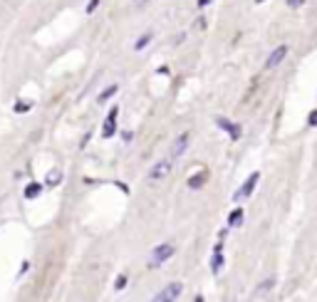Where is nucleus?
Here are the masks:
<instances>
[{
  "instance_id": "nucleus-11",
  "label": "nucleus",
  "mask_w": 317,
  "mask_h": 302,
  "mask_svg": "<svg viewBox=\"0 0 317 302\" xmlns=\"http://www.w3.org/2000/svg\"><path fill=\"white\" fill-rule=\"evenodd\" d=\"M116 92H119V85H109L107 89H102V92H99L97 102H99V104H104V102H109V99H112V97H114Z\"/></svg>"
},
{
  "instance_id": "nucleus-24",
  "label": "nucleus",
  "mask_w": 317,
  "mask_h": 302,
  "mask_svg": "<svg viewBox=\"0 0 317 302\" xmlns=\"http://www.w3.org/2000/svg\"><path fill=\"white\" fill-rule=\"evenodd\" d=\"M149 3V0H136V5H146Z\"/></svg>"
},
{
  "instance_id": "nucleus-22",
  "label": "nucleus",
  "mask_w": 317,
  "mask_h": 302,
  "mask_svg": "<svg viewBox=\"0 0 317 302\" xmlns=\"http://www.w3.org/2000/svg\"><path fill=\"white\" fill-rule=\"evenodd\" d=\"M211 3H213V0H198L196 5H198V8H206V5H211Z\"/></svg>"
},
{
  "instance_id": "nucleus-3",
  "label": "nucleus",
  "mask_w": 317,
  "mask_h": 302,
  "mask_svg": "<svg viewBox=\"0 0 317 302\" xmlns=\"http://www.w3.org/2000/svg\"><path fill=\"white\" fill-rule=\"evenodd\" d=\"M181 292H183V285H181V282H169L164 290H158V292L154 295L151 302H176Z\"/></svg>"
},
{
  "instance_id": "nucleus-15",
  "label": "nucleus",
  "mask_w": 317,
  "mask_h": 302,
  "mask_svg": "<svg viewBox=\"0 0 317 302\" xmlns=\"http://www.w3.org/2000/svg\"><path fill=\"white\" fill-rule=\"evenodd\" d=\"M272 285H275V278H268V280H263V282L255 287V295H265V292H268Z\"/></svg>"
},
{
  "instance_id": "nucleus-17",
  "label": "nucleus",
  "mask_w": 317,
  "mask_h": 302,
  "mask_svg": "<svg viewBox=\"0 0 317 302\" xmlns=\"http://www.w3.org/2000/svg\"><path fill=\"white\" fill-rule=\"evenodd\" d=\"M32 109V102H25V99H20L18 104H15V111L18 114H25V111H30Z\"/></svg>"
},
{
  "instance_id": "nucleus-8",
  "label": "nucleus",
  "mask_w": 317,
  "mask_h": 302,
  "mask_svg": "<svg viewBox=\"0 0 317 302\" xmlns=\"http://www.w3.org/2000/svg\"><path fill=\"white\" fill-rule=\"evenodd\" d=\"M285 55H288V45H280V47H275V50L270 52V57L265 60V69H275L277 65H280V62L285 60Z\"/></svg>"
},
{
  "instance_id": "nucleus-4",
  "label": "nucleus",
  "mask_w": 317,
  "mask_h": 302,
  "mask_svg": "<svg viewBox=\"0 0 317 302\" xmlns=\"http://www.w3.org/2000/svg\"><path fill=\"white\" fill-rule=\"evenodd\" d=\"M171 166H174V159H171V156L156 161V164L151 166V171H149V181H161V178H166V176L171 173Z\"/></svg>"
},
{
  "instance_id": "nucleus-18",
  "label": "nucleus",
  "mask_w": 317,
  "mask_h": 302,
  "mask_svg": "<svg viewBox=\"0 0 317 302\" xmlns=\"http://www.w3.org/2000/svg\"><path fill=\"white\" fill-rule=\"evenodd\" d=\"M124 287H127V275H119L114 282V290H124Z\"/></svg>"
},
{
  "instance_id": "nucleus-6",
  "label": "nucleus",
  "mask_w": 317,
  "mask_h": 302,
  "mask_svg": "<svg viewBox=\"0 0 317 302\" xmlns=\"http://www.w3.org/2000/svg\"><path fill=\"white\" fill-rule=\"evenodd\" d=\"M116 117H119V107H112L107 119H104V127H102V136L104 139H112L116 134Z\"/></svg>"
},
{
  "instance_id": "nucleus-9",
  "label": "nucleus",
  "mask_w": 317,
  "mask_h": 302,
  "mask_svg": "<svg viewBox=\"0 0 317 302\" xmlns=\"http://www.w3.org/2000/svg\"><path fill=\"white\" fill-rule=\"evenodd\" d=\"M188 141H191V134H181V136L174 141V146H171V159L183 156V151L188 149Z\"/></svg>"
},
{
  "instance_id": "nucleus-10",
  "label": "nucleus",
  "mask_w": 317,
  "mask_h": 302,
  "mask_svg": "<svg viewBox=\"0 0 317 302\" xmlns=\"http://www.w3.org/2000/svg\"><path fill=\"white\" fill-rule=\"evenodd\" d=\"M228 225H230V228H241V225H243V211L241 208H235V211L228 213Z\"/></svg>"
},
{
  "instance_id": "nucleus-13",
  "label": "nucleus",
  "mask_w": 317,
  "mask_h": 302,
  "mask_svg": "<svg viewBox=\"0 0 317 302\" xmlns=\"http://www.w3.org/2000/svg\"><path fill=\"white\" fill-rule=\"evenodd\" d=\"M40 194H43V183H27L25 186V198H37Z\"/></svg>"
},
{
  "instance_id": "nucleus-14",
  "label": "nucleus",
  "mask_w": 317,
  "mask_h": 302,
  "mask_svg": "<svg viewBox=\"0 0 317 302\" xmlns=\"http://www.w3.org/2000/svg\"><path fill=\"white\" fill-rule=\"evenodd\" d=\"M151 40H154V32H144V35L139 37V40L134 43V50H136V52H141V50H146Z\"/></svg>"
},
{
  "instance_id": "nucleus-2",
  "label": "nucleus",
  "mask_w": 317,
  "mask_h": 302,
  "mask_svg": "<svg viewBox=\"0 0 317 302\" xmlns=\"http://www.w3.org/2000/svg\"><path fill=\"white\" fill-rule=\"evenodd\" d=\"M258 181H260V173L258 171H253L243 183H241V188L233 194V201H246V198H250L253 196V191H255V186H258Z\"/></svg>"
},
{
  "instance_id": "nucleus-19",
  "label": "nucleus",
  "mask_w": 317,
  "mask_h": 302,
  "mask_svg": "<svg viewBox=\"0 0 317 302\" xmlns=\"http://www.w3.org/2000/svg\"><path fill=\"white\" fill-rule=\"evenodd\" d=\"M99 3H102V0H90V3H87V8H85V10H87V15H92V13L99 8Z\"/></svg>"
},
{
  "instance_id": "nucleus-7",
  "label": "nucleus",
  "mask_w": 317,
  "mask_h": 302,
  "mask_svg": "<svg viewBox=\"0 0 317 302\" xmlns=\"http://www.w3.org/2000/svg\"><path fill=\"white\" fill-rule=\"evenodd\" d=\"M216 127H218V129H223V131H226L233 141H238V139H241V134H243V131H241V127L233 124V122H230V119H226V117H218V119H216Z\"/></svg>"
},
{
  "instance_id": "nucleus-5",
  "label": "nucleus",
  "mask_w": 317,
  "mask_h": 302,
  "mask_svg": "<svg viewBox=\"0 0 317 302\" xmlns=\"http://www.w3.org/2000/svg\"><path fill=\"white\" fill-rule=\"evenodd\" d=\"M221 238H218V243H216V248H213V258H211V273L213 275H218L221 270H223V243H226V231L223 233H218Z\"/></svg>"
},
{
  "instance_id": "nucleus-12",
  "label": "nucleus",
  "mask_w": 317,
  "mask_h": 302,
  "mask_svg": "<svg viewBox=\"0 0 317 302\" xmlns=\"http://www.w3.org/2000/svg\"><path fill=\"white\" fill-rule=\"evenodd\" d=\"M204 183H206V171H198V173H193L188 178V188H193V191H196V188H201Z\"/></svg>"
},
{
  "instance_id": "nucleus-21",
  "label": "nucleus",
  "mask_w": 317,
  "mask_h": 302,
  "mask_svg": "<svg viewBox=\"0 0 317 302\" xmlns=\"http://www.w3.org/2000/svg\"><path fill=\"white\" fill-rule=\"evenodd\" d=\"M310 127H317V111H312V114H310Z\"/></svg>"
},
{
  "instance_id": "nucleus-25",
  "label": "nucleus",
  "mask_w": 317,
  "mask_h": 302,
  "mask_svg": "<svg viewBox=\"0 0 317 302\" xmlns=\"http://www.w3.org/2000/svg\"><path fill=\"white\" fill-rule=\"evenodd\" d=\"M255 3H265V0H255Z\"/></svg>"
},
{
  "instance_id": "nucleus-16",
  "label": "nucleus",
  "mask_w": 317,
  "mask_h": 302,
  "mask_svg": "<svg viewBox=\"0 0 317 302\" xmlns=\"http://www.w3.org/2000/svg\"><path fill=\"white\" fill-rule=\"evenodd\" d=\"M60 181H62V171H57V169H55V171H50V173H47V186H57Z\"/></svg>"
},
{
  "instance_id": "nucleus-1",
  "label": "nucleus",
  "mask_w": 317,
  "mask_h": 302,
  "mask_svg": "<svg viewBox=\"0 0 317 302\" xmlns=\"http://www.w3.org/2000/svg\"><path fill=\"white\" fill-rule=\"evenodd\" d=\"M174 253H176L174 243H161V245H156V248L151 250V255H149V262H146V265H149L151 270L161 268L166 260H171V255H174Z\"/></svg>"
},
{
  "instance_id": "nucleus-20",
  "label": "nucleus",
  "mask_w": 317,
  "mask_h": 302,
  "mask_svg": "<svg viewBox=\"0 0 317 302\" xmlns=\"http://www.w3.org/2000/svg\"><path fill=\"white\" fill-rule=\"evenodd\" d=\"M288 5L290 8H300V5H305V0H288Z\"/></svg>"
},
{
  "instance_id": "nucleus-23",
  "label": "nucleus",
  "mask_w": 317,
  "mask_h": 302,
  "mask_svg": "<svg viewBox=\"0 0 317 302\" xmlns=\"http://www.w3.org/2000/svg\"><path fill=\"white\" fill-rule=\"evenodd\" d=\"M132 136H134V134H132V131H124V134H122V139H124V141H127V144H129V141H132Z\"/></svg>"
}]
</instances>
